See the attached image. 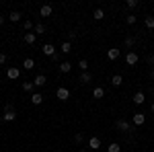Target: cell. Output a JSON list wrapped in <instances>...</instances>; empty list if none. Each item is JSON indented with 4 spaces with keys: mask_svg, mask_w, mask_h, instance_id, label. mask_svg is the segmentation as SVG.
Returning a JSON list of instances; mask_svg holds the SVG:
<instances>
[{
    "mask_svg": "<svg viewBox=\"0 0 154 152\" xmlns=\"http://www.w3.org/2000/svg\"><path fill=\"white\" fill-rule=\"evenodd\" d=\"M56 97H58L60 101H68V99H70V91H68L66 86H60L58 91H56Z\"/></svg>",
    "mask_w": 154,
    "mask_h": 152,
    "instance_id": "cell-1",
    "label": "cell"
},
{
    "mask_svg": "<svg viewBox=\"0 0 154 152\" xmlns=\"http://www.w3.org/2000/svg\"><path fill=\"white\" fill-rule=\"evenodd\" d=\"M41 51H43V54H45V56H49V58H54V56H56V54H58V51H56V47L51 45V43H45V45L41 47Z\"/></svg>",
    "mask_w": 154,
    "mask_h": 152,
    "instance_id": "cell-2",
    "label": "cell"
},
{
    "mask_svg": "<svg viewBox=\"0 0 154 152\" xmlns=\"http://www.w3.org/2000/svg\"><path fill=\"white\" fill-rule=\"evenodd\" d=\"M125 62H128L130 66H136V64H138V54H136V51H128V56H125Z\"/></svg>",
    "mask_w": 154,
    "mask_h": 152,
    "instance_id": "cell-3",
    "label": "cell"
},
{
    "mask_svg": "<svg viewBox=\"0 0 154 152\" xmlns=\"http://www.w3.org/2000/svg\"><path fill=\"white\" fill-rule=\"evenodd\" d=\"M33 84H35V86H45V84H48V78H45V74H37L35 80H33Z\"/></svg>",
    "mask_w": 154,
    "mask_h": 152,
    "instance_id": "cell-4",
    "label": "cell"
},
{
    "mask_svg": "<svg viewBox=\"0 0 154 152\" xmlns=\"http://www.w3.org/2000/svg\"><path fill=\"white\" fill-rule=\"evenodd\" d=\"M131 121H134V126H144V121H146V115H144V113H136V115L131 117Z\"/></svg>",
    "mask_w": 154,
    "mask_h": 152,
    "instance_id": "cell-5",
    "label": "cell"
},
{
    "mask_svg": "<svg viewBox=\"0 0 154 152\" xmlns=\"http://www.w3.org/2000/svg\"><path fill=\"white\" fill-rule=\"evenodd\" d=\"M51 12H54L51 4H43V6L39 8V14H41V17H51Z\"/></svg>",
    "mask_w": 154,
    "mask_h": 152,
    "instance_id": "cell-6",
    "label": "cell"
},
{
    "mask_svg": "<svg viewBox=\"0 0 154 152\" xmlns=\"http://www.w3.org/2000/svg\"><path fill=\"white\" fill-rule=\"evenodd\" d=\"M119 56H121V49H117V47H111V49L107 51V58L109 60H117Z\"/></svg>",
    "mask_w": 154,
    "mask_h": 152,
    "instance_id": "cell-7",
    "label": "cell"
},
{
    "mask_svg": "<svg viewBox=\"0 0 154 152\" xmlns=\"http://www.w3.org/2000/svg\"><path fill=\"white\" fill-rule=\"evenodd\" d=\"M31 103H33V105H41V103H43V95L41 93H33L31 95Z\"/></svg>",
    "mask_w": 154,
    "mask_h": 152,
    "instance_id": "cell-8",
    "label": "cell"
},
{
    "mask_svg": "<svg viewBox=\"0 0 154 152\" xmlns=\"http://www.w3.org/2000/svg\"><path fill=\"white\" fill-rule=\"evenodd\" d=\"M144 101H146V97H144L142 91H138V93L134 95V103H136V105H144Z\"/></svg>",
    "mask_w": 154,
    "mask_h": 152,
    "instance_id": "cell-9",
    "label": "cell"
},
{
    "mask_svg": "<svg viewBox=\"0 0 154 152\" xmlns=\"http://www.w3.org/2000/svg\"><path fill=\"white\" fill-rule=\"evenodd\" d=\"M35 39H37L35 33H25V35H23V41H25V43H29V45H33Z\"/></svg>",
    "mask_w": 154,
    "mask_h": 152,
    "instance_id": "cell-10",
    "label": "cell"
},
{
    "mask_svg": "<svg viewBox=\"0 0 154 152\" xmlns=\"http://www.w3.org/2000/svg\"><path fill=\"white\" fill-rule=\"evenodd\" d=\"M117 129H121V132H130V123H128V121H125V119H119L117 121Z\"/></svg>",
    "mask_w": 154,
    "mask_h": 152,
    "instance_id": "cell-11",
    "label": "cell"
},
{
    "mask_svg": "<svg viewBox=\"0 0 154 152\" xmlns=\"http://www.w3.org/2000/svg\"><path fill=\"white\" fill-rule=\"evenodd\" d=\"M19 74H21V72H19V68H8V70H6V76H8L11 80L19 78Z\"/></svg>",
    "mask_w": 154,
    "mask_h": 152,
    "instance_id": "cell-12",
    "label": "cell"
},
{
    "mask_svg": "<svg viewBox=\"0 0 154 152\" xmlns=\"http://www.w3.org/2000/svg\"><path fill=\"white\" fill-rule=\"evenodd\" d=\"M111 84H113V86H121V84H123V76H121V74H113Z\"/></svg>",
    "mask_w": 154,
    "mask_h": 152,
    "instance_id": "cell-13",
    "label": "cell"
},
{
    "mask_svg": "<svg viewBox=\"0 0 154 152\" xmlns=\"http://www.w3.org/2000/svg\"><path fill=\"white\" fill-rule=\"evenodd\" d=\"M14 119H17V113H14V111H4L2 121H14Z\"/></svg>",
    "mask_w": 154,
    "mask_h": 152,
    "instance_id": "cell-14",
    "label": "cell"
},
{
    "mask_svg": "<svg viewBox=\"0 0 154 152\" xmlns=\"http://www.w3.org/2000/svg\"><path fill=\"white\" fill-rule=\"evenodd\" d=\"M88 148H93V150H97V148H101V140H99V138H91V140H88Z\"/></svg>",
    "mask_w": 154,
    "mask_h": 152,
    "instance_id": "cell-15",
    "label": "cell"
},
{
    "mask_svg": "<svg viewBox=\"0 0 154 152\" xmlns=\"http://www.w3.org/2000/svg\"><path fill=\"white\" fill-rule=\"evenodd\" d=\"M21 17H23V14H21L19 11H12L11 14H8V19H11L12 23H19V21H21Z\"/></svg>",
    "mask_w": 154,
    "mask_h": 152,
    "instance_id": "cell-16",
    "label": "cell"
},
{
    "mask_svg": "<svg viewBox=\"0 0 154 152\" xmlns=\"http://www.w3.org/2000/svg\"><path fill=\"white\" fill-rule=\"evenodd\" d=\"M93 19H95V21H101V19H105V11H103V8H97V11L93 12Z\"/></svg>",
    "mask_w": 154,
    "mask_h": 152,
    "instance_id": "cell-17",
    "label": "cell"
},
{
    "mask_svg": "<svg viewBox=\"0 0 154 152\" xmlns=\"http://www.w3.org/2000/svg\"><path fill=\"white\" fill-rule=\"evenodd\" d=\"M91 80H93L91 72H82V74H80V82H82V84H88Z\"/></svg>",
    "mask_w": 154,
    "mask_h": 152,
    "instance_id": "cell-18",
    "label": "cell"
},
{
    "mask_svg": "<svg viewBox=\"0 0 154 152\" xmlns=\"http://www.w3.org/2000/svg\"><path fill=\"white\" fill-rule=\"evenodd\" d=\"M23 68H25V70H33V68H35V62H33L31 58H27L23 62Z\"/></svg>",
    "mask_w": 154,
    "mask_h": 152,
    "instance_id": "cell-19",
    "label": "cell"
},
{
    "mask_svg": "<svg viewBox=\"0 0 154 152\" xmlns=\"http://www.w3.org/2000/svg\"><path fill=\"white\" fill-rule=\"evenodd\" d=\"M60 70L64 72V74H68V72L72 70V64L70 62H62V64H60Z\"/></svg>",
    "mask_w": 154,
    "mask_h": 152,
    "instance_id": "cell-20",
    "label": "cell"
},
{
    "mask_svg": "<svg viewBox=\"0 0 154 152\" xmlns=\"http://www.w3.org/2000/svg\"><path fill=\"white\" fill-rule=\"evenodd\" d=\"M60 49H62V54H70V51H72V43H70V41H64Z\"/></svg>",
    "mask_w": 154,
    "mask_h": 152,
    "instance_id": "cell-21",
    "label": "cell"
},
{
    "mask_svg": "<svg viewBox=\"0 0 154 152\" xmlns=\"http://www.w3.org/2000/svg\"><path fill=\"white\" fill-rule=\"evenodd\" d=\"M93 97H95V99H103V97H105V91H103L101 86H97L95 91H93Z\"/></svg>",
    "mask_w": 154,
    "mask_h": 152,
    "instance_id": "cell-22",
    "label": "cell"
},
{
    "mask_svg": "<svg viewBox=\"0 0 154 152\" xmlns=\"http://www.w3.org/2000/svg\"><path fill=\"white\" fill-rule=\"evenodd\" d=\"M107 150H109V152H121V146H119L117 142H111V144H109V148H107Z\"/></svg>",
    "mask_w": 154,
    "mask_h": 152,
    "instance_id": "cell-23",
    "label": "cell"
},
{
    "mask_svg": "<svg viewBox=\"0 0 154 152\" xmlns=\"http://www.w3.org/2000/svg\"><path fill=\"white\" fill-rule=\"evenodd\" d=\"M136 45V37H125V47H134Z\"/></svg>",
    "mask_w": 154,
    "mask_h": 152,
    "instance_id": "cell-24",
    "label": "cell"
},
{
    "mask_svg": "<svg viewBox=\"0 0 154 152\" xmlns=\"http://www.w3.org/2000/svg\"><path fill=\"white\" fill-rule=\"evenodd\" d=\"M33 86H35L33 82H23V91H25V93H31V91H33Z\"/></svg>",
    "mask_w": 154,
    "mask_h": 152,
    "instance_id": "cell-25",
    "label": "cell"
},
{
    "mask_svg": "<svg viewBox=\"0 0 154 152\" xmlns=\"http://www.w3.org/2000/svg\"><path fill=\"white\" fill-rule=\"evenodd\" d=\"M78 68H80L82 72H86L88 70V62H86V60H80V62H78Z\"/></svg>",
    "mask_w": 154,
    "mask_h": 152,
    "instance_id": "cell-26",
    "label": "cell"
},
{
    "mask_svg": "<svg viewBox=\"0 0 154 152\" xmlns=\"http://www.w3.org/2000/svg\"><path fill=\"white\" fill-rule=\"evenodd\" d=\"M144 23H146L148 29H154V17H146V21H144Z\"/></svg>",
    "mask_w": 154,
    "mask_h": 152,
    "instance_id": "cell-27",
    "label": "cell"
},
{
    "mask_svg": "<svg viewBox=\"0 0 154 152\" xmlns=\"http://www.w3.org/2000/svg\"><path fill=\"white\" fill-rule=\"evenodd\" d=\"M37 33H39V35H41V33H45V27H43L41 23H37V25H35V35H37Z\"/></svg>",
    "mask_w": 154,
    "mask_h": 152,
    "instance_id": "cell-28",
    "label": "cell"
},
{
    "mask_svg": "<svg viewBox=\"0 0 154 152\" xmlns=\"http://www.w3.org/2000/svg\"><path fill=\"white\" fill-rule=\"evenodd\" d=\"M125 21H128V25H136L138 19H136V14H128V17H125Z\"/></svg>",
    "mask_w": 154,
    "mask_h": 152,
    "instance_id": "cell-29",
    "label": "cell"
},
{
    "mask_svg": "<svg viewBox=\"0 0 154 152\" xmlns=\"http://www.w3.org/2000/svg\"><path fill=\"white\" fill-rule=\"evenodd\" d=\"M23 29H25V31H31V29H33V23H31V21H25V23H23Z\"/></svg>",
    "mask_w": 154,
    "mask_h": 152,
    "instance_id": "cell-30",
    "label": "cell"
},
{
    "mask_svg": "<svg viewBox=\"0 0 154 152\" xmlns=\"http://www.w3.org/2000/svg\"><path fill=\"white\" fill-rule=\"evenodd\" d=\"M128 6H130V8H136V6H138V0H128Z\"/></svg>",
    "mask_w": 154,
    "mask_h": 152,
    "instance_id": "cell-31",
    "label": "cell"
},
{
    "mask_svg": "<svg viewBox=\"0 0 154 152\" xmlns=\"http://www.w3.org/2000/svg\"><path fill=\"white\" fill-rule=\"evenodd\" d=\"M74 140H76V142H78V144H80V142L84 140V136H82V134H76V136H74Z\"/></svg>",
    "mask_w": 154,
    "mask_h": 152,
    "instance_id": "cell-32",
    "label": "cell"
},
{
    "mask_svg": "<svg viewBox=\"0 0 154 152\" xmlns=\"http://www.w3.org/2000/svg\"><path fill=\"white\" fill-rule=\"evenodd\" d=\"M0 64H6V54H0Z\"/></svg>",
    "mask_w": 154,
    "mask_h": 152,
    "instance_id": "cell-33",
    "label": "cell"
},
{
    "mask_svg": "<svg viewBox=\"0 0 154 152\" xmlns=\"http://www.w3.org/2000/svg\"><path fill=\"white\" fill-rule=\"evenodd\" d=\"M2 23H4V17H2V14H0V25H2Z\"/></svg>",
    "mask_w": 154,
    "mask_h": 152,
    "instance_id": "cell-34",
    "label": "cell"
},
{
    "mask_svg": "<svg viewBox=\"0 0 154 152\" xmlns=\"http://www.w3.org/2000/svg\"><path fill=\"white\" fill-rule=\"evenodd\" d=\"M150 109H152V113H154V103H152V107H150Z\"/></svg>",
    "mask_w": 154,
    "mask_h": 152,
    "instance_id": "cell-35",
    "label": "cell"
},
{
    "mask_svg": "<svg viewBox=\"0 0 154 152\" xmlns=\"http://www.w3.org/2000/svg\"><path fill=\"white\" fill-rule=\"evenodd\" d=\"M152 78H154V68H152Z\"/></svg>",
    "mask_w": 154,
    "mask_h": 152,
    "instance_id": "cell-36",
    "label": "cell"
},
{
    "mask_svg": "<svg viewBox=\"0 0 154 152\" xmlns=\"http://www.w3.org/2000/svg\"><path fill=\"white\" fill-rule=\"evenodd\" d=\"M78 152H86V150H78Z\"/></svg>",
    "mask_w": 154,
    "mask_h": 152,
    "instance_id": "cell-37",
    "label": "cell"
}]
</instances>
